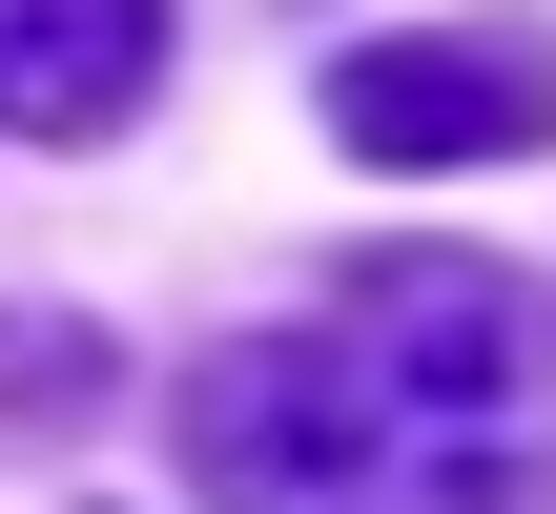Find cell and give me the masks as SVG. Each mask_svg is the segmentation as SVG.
<instances>
[{
    "label": "cell",
    "instance_id": "7a4b0ae2",
    "mask_svg": "<svg viewBox=\"0 0 556 514\" xmlns=\"http://www.w3.org/2000/svg\"><path fill=\"white\" fill-rule=\"evenodd\" d=\"M330 144H351V165H516V144H556V41L536 21L351 41V62H330Z\"/></svg>",
    "mask_w": 556,
    "mask_h": 514
},
{
    "label": "cell",
    "instance_id": "3957f363",
    "mask_svg": "<svg viewBox=\"0 0 556 514\" xmlns=\"http://www.w3.org/2000/svg\"><path fill=\"white\" fill-rule=\"evenodd\" d=\"M165 82V0H0V124L21 144H103Z\"/></svg>",
    "mask_w": 556,
    "mask_h": 514
},
{
    "label": "cell",
    "instance_id": "6da1fadb",
    "mask_svg": "<svg viewBox=\"0 0 556 514\" xmlns=\"http://www.w3.org/2000/svg\"><path fill=\"white\" fill-rule=\"evenodd\" d=\"M206 514H536L556 474V288L495 247H351L289 330L186 371Z\"/></svg>",
    "mask_w": 556,
    "mask_h": 514
}]
</instances>
